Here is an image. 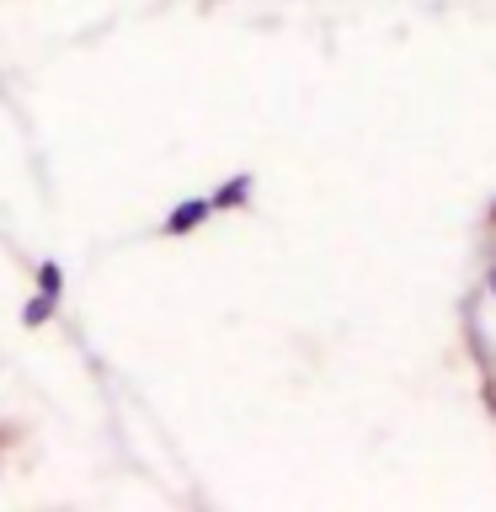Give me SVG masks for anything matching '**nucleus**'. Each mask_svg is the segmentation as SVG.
I'll return each instance as SVG.
<instances>
[{
    "label": "nucleus",
    "instance_id": "nucleus-5",
    "mask_svg": "<svg viewBox=\"0 0 496 512\" xmlns=\"http://www.w3.org/2000/svg\"><path fill=\"white\" fill-rule=\"evenodd\" d=\"M486 288H491V299H496V262H491V272H486Z\"/></svg>",
    "mask_w": 496,
    "mask_h": 512
},
{
    "label": "nucleus",
    "instance_id": "nucleus-6",
    "mask_svg": "<svg viewBox=\"0 0 496 512\" xmlns=\"http://www.w3.org/2000/svg\"><path fill=\"white\" fill-rule=\"evenodd\" d=\"M491 219H496V208H491Z\"/></svg>",
    "mask_w": 496,
    "mask_h": 512
},
{
    "label": "nucleus",
    "instance_id": "nucleus-2",
    "mask_svg": "<svg viewBox=\"0 0 496 512\" xmlns=\"http://www.w3.org/2000/svg\"><path fill=\"white\" fill-rule=\"evenodd\" d=\"M251 187H256L251 171H240V176H230L224 187H214V192H208V198H214V214H224V208H240V203L251 198Z\"/></svg>",
    "mask_w": 496,
    "mask_h": 512
},
{
    "label": "nucleus",
    "instance_id": "nucleus-3",
    "mask_svg": "<svg viewBox=\"0 0 496 512\" xmlns=\"http://www.w3.org/2000/svg\"><path fill=\"white\" fill-rule=\"evenodd\" d=\"M59 310V299L54 294H38V299H27V310H22V326H43V320H54Z\"/></svg>",
    "mask_w": 496,
    "mask_h": 512
},
{
    "label": "nucleus",
    "instance_id": "nucleus-4",
    "mask_svg": "<svg viewBox=\"0 0 496 512\" xmlns=\"http://www.w3.org/2000/svg\"><path fill=\"white\" fill-rule=\"evenodd\" d=\"M59 288H64L59 262H43V267H38V294H54V299H59Z\"/></svg>",
    "mask_w": 496,
    "mask_h": 512
},
{
    "label": "nucleus",
    "instance_id": "nucleus-1",
    "mask_svg": "<svg viewBox=\"0 0 496 512\" xmlns=\"http://www.w3.org/2000/svg\"><path fill=\"white\" fill-rule=\"evenodd\" d=\"M203 219H214V198H187L176 203L166 219H160V235H192Z\"/></svg>",
    "mask_w": 496,
    "mask_h": 512
}]
</instances>
